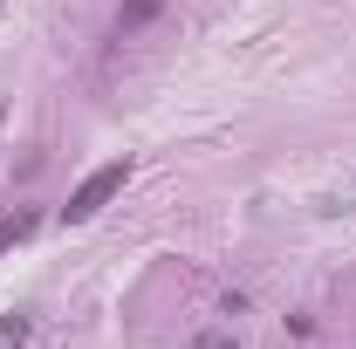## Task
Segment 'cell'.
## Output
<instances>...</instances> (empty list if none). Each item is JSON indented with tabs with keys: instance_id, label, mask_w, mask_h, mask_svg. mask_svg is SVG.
Segmentation results:
<instances>
[{
	"instance_id": "6da1fadb",
	"label": "cell",
	"mask_w": 356,
	"mask_h": 349,
	"mask_svg": "<svg viewBox=\"0 0 356 349\" xmlns=\"http://www.w3.org/2000/svg\"><path fill=\"white\" fill-rule=\"evenodd\" d=\"M124 178H131V158H110V165H96V172L69 192V206H62V219L69 226H83V219H96L103 206H110V192H124Z\"/></svg>"
},
{
	"instance_id": "7a4b0ae2",
	"label": "cell",
	"mask_w": 356,
	"mask_h": 349,
	"mask_svg": "<svg viewBox=\"0 0 356 349\" xmlns=\"http://www.w3.org/2000/svg\"><path fill=\"white\" fill-rule=\"evenodd\" d=\"M151 14H158V0H131V7L117 14V42H124V35H137V28H144Z\"/></svg>"
},
{
	"instance_id": "3957f363",
	"label": "cell",
	"mask_w": 356,
	"mask_h": 349,
	"mask_svg": "<svg viewBox=\"0 0 356 349\" xmlns=\"http://www.w3.org/2000/svg\"><path fill=\"white\" fill-rule=\"evenodd\" d=\"M28 233H35V213H14V219H0V254H7V247H21Z\"/></svg>"
},
{
	"instance_id": "277c9868",
	"label": "cell",
	"mask_w": 356,
	"mask_h": 349,
	"mask_svg": "<svg viewBox=\"0 0 356 349\" xmlns=\"http://www.w3.org/2000/svg\"><path fill=\"white\" fill-rule=\"evenodd\" d=\"M192 349H240V343H233L226 329H206V336H199V343H192Z\"/></svg>"
},
{
	"instance_id": "5b68a950",
	"label": "cell",
	"mask_w": 356,
	"mask_h": 349,
	"mask_svg": "<svg viewBox=\"0 0 356 349\" xmlns=\"http://www.w3.org/2000/svg\"><path fill=\"white\" fill-rule=\"evenodd\" d=\"M0 131H7V103H0Z\"/></svg>"
}]
</instances>
